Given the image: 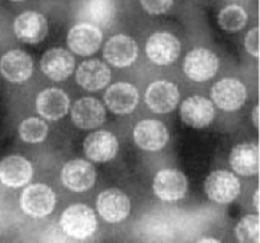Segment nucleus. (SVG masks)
<instances>
[{"instance_id":"f257e3e1","label":"nucleus","mask_w":260,"mask_h":243,"mask_svg":"<svg viewBox=\"0 0 260 243\" xmlns=\"http://www.w3.org/2000/svg\"><path fill=\"white\" fill-rule=\"evenodd\" d=\"M60 226L68 236L76 239H85L95 233L97 219L90 207L76 204L63 211L60 217Z\"/></svg>"},{"instance_id":"f03ea898","label":"nucleus","mask_w":260,"mask_h":243,"mask_svg":"<svg viewBox=\"0 0 260 243\" xmlns=\"http://www.w3.org/2000/svg\"><path fill=\"white\" fill-rule=\"evenodd\" d=\"M55 202V194L50 187L34 184L24 189L20 198V206L26 215L42 218L53 211Z\"/></svg>"},{"instance_id":"7ed1b4c3","label":"nucleus","mask_w":260,"mask_h":243,"mask_svg":"<svg viewBox=\"0 0 260 243\" xmlns=\"http://www.w3.org/2000/svg\"><path fill=\"white\" fill-rule=\"evenodd\" d=\"M205 192L215 203L229 204L240 194L241 183L233 173L226 170H216L207 176Z\"/></svg>"},{"instance_id":"20e7f679","label":"nucleus","mask_w":260,"mask_h":243,"mask_svg":"<svg viewBox=\"0 0 260 243\" xmlns=\"http://www.w3.org/2000/svg\"><path fill=\"white\" fill-rule=\"evenodd\" d=\"M218 69V57L205 48H194L184 59L183 71L193 82H206L215 75Z\"/></svg>"},{"instance_id":"39448f33","label":"nucleus","mask_w":260,"mask_h":243,"mask_svg":"<svg viewBox=\"0 0 260 243\" xmlns=\"http://www.w3.org/2000/svg\"><path fill=\"white\" fill-rule=\"evenodd\" d=\"M181 51L179 40L167 32H158L151 36L146 44L148 59L159 66L175 62Z\"/></svg>"},{"instance_id":"423d86ee","label":"nucleus","mask_w":260,"mask_h":243,"mask_svg":"<svg viewBox=\"0 0 260 243\" xmlns=\"http://www.w3.org/2000/svg\"><path fill=\"white\" fill-rule=\"evenodd\" d=\"M211 98L223 111L233 112L244 105L247 90L245 85L236 78H223L212 87Z\"/></svg>"},{"instance_id":"0eeeda50","label":"nucleus","mask_w":260,"mask_h":243,"mask_svg":"<svg viewBox=\"0 0 260 243\" xmlns=\"http://www.w3.org/2000/svg\"><path fill=\"white\" fill-rule=\"evenodd\" d=\"M155 195L165 202H177L185 196L187 180L177 169H162L158 171L153 181Z\"/></svg>"},{"instance_id":"6e6552de","label":"nucleus","mask_w":260,"mask_h":243,"mask_svg":"<svg viewBox=\"0 0 260 243\" xmlns=\"http://www.w3.org/2000/svg\"><path fill=\"white\" fill-rule=\"evenodd\" d=\"M97 210L105 222L118 224L129 215L130 201L128 196L119 189H106L98 196Z\"/></svg>"},{"instance_id":"1a4fd4ad","label":"nucleus","mask_w":260,"mask_h":243,"mask_svg":"<svg viewBox=\"0 0 260 243\" xmlns=\"http://www.w3.org/2000/svg\"><path fill=\"white\" fill-rule=\"evenodd\" d=\"M179 90L175 84L158 80L151 84L145 94L146 103L151 111L158 114L172 112L179 101Z\"/></svg>"},{"instance_id":"9d476101","label":"nucleus","mask_w":260,"mask_h":243,"mask_svg":"<svg viewBox=\"0 0 260 243\" xmlns=\"http://www.w3.org/2000/svg\"><path fill=\"white\" fill-rule=\"evenodd\" d=\"M102 32L92 23H78L68 34V45L78 56L89 57L97 52L101 46Z\"/></svg>"},{"instance_id":"9b49d317","label":"nucleus","mask_w":260,"mask_h":243,"mask_svg":"<svg viewBox=\"0 0 260 243\" xmlns=\"http://www.w3.org/2000/svg\"><path fill=\"white\" fill-rule=\"evenodd\" d=\"M139 55L137 42L125 35L112 37L103 49L104 59L117 68H125L133 65Z\"/></svg>"},{"instance_id":"f8f14e48","label":"nucleus","mask_w":260,"mask_h":243,"mask_svg":"<svg viewBox=\"0 0 260 243\" xmlns=\"http://www.w3.org/2000/svg\"><path fill=\"white\" fill-rule=\"evenodd\" d=\"M61 181L68 189L74 192H83L94 186L96 170L88 161L72 160L64 164L61 170Z\"/></svg>"},{"instance_id":"ddd939ff","label":"nucleus","mask_w":260,"mask_h":243,"mask_svg":"<svg viewBox=\"0 0 260 243\" xmlns=\"http://www.w3.org/2000/svg\"><path fill=\"white\" fill-rule=\"evenodd\" d=\"M14 31L18 39L27 44H38L48 34V22L42 14L27 11L20 14L14 22Z\"/></svg>"},{"instance_id":"4468645a","label":"nucleus","mask_w":260,"mask_h":243,"mask_svg":"<svg viewBox=\"0 0 260 243\" xmlns=\"http://www.w3.org/2000/svg\"><path fill=\"white\" fill-rule=\"evenodd\" d=\"M75 60L63 48H51L41 60V70L48 78L54 82L67 79L74 71Z\"/></svg>"},{"instance_id":"2eb2a0df","label":"nucleus","mask_w":260,"mask_h":243,"mask_svg":"<svg viewBox=\"0 0 260 243\" xmlns=\"http://www.w3.org/2000/svg\"><path fill=\"white\" fill-rule=\"evenodd\" d=\"M34 62L31 57L20 49L7 52L0 60V72L3 76L15 84L26 82L32 74Z\"/></svg>"},{"instance_id":"dca6fc26","label":"nucleus","mask_w":260,"mask_h":243,"mask_svg":"<svg viewBox=\"0 0 260 243\" xmlns=\"http://www.w3.org/2000/svg\"><path fill=\"white\" fill-rule=\"evenodd\" d=\"M71 117L74 125L81 129H91L102 125L106 113L102 103L93 97L78 99L72 106Z\"/></svg>"},{"instance_id":"f3484780","label":"nucleus","mask_w":260,"mask_h":243,"mask_svg":"<svg viewBox=\"0 0 260 243\" xmlns=\"http://www.w3.org/2000/svg\"><path fill=\"white\" fill-rule=\"evenodd\" d=\"M136 144L148 151H156L166 146L169 141V131L162 122L157 120H143L134 130Z\"/></svg>"},{"instance_id":"a211bd4d","label":"nucleus","mask_w":260,"mask_h":243,"mask_svg":"<svg viewBox=\"0 0 260 243\" xmlns=\"http://www.w3.org/2000/svg\"><path fill=\"white\" fill-rule=\"evenodd\" d=\"M119 143L110 131L98 130L85 138L83 149L86 157L94 162L103 163L111 161L118 152Z\"/></svg>"},{"instance_id":"6ab92c4d","label":"nucleus","mask_w":260,"mask_h":243,"mask_svg":"<svg viewBox=\"0 0 260 243\" xmlns=\"http://www.w3.org/2000/svg\"><path fill=\"white\" fill-rule=\"evenodd\" d=\"M70 100L68 95L57 88L43 90L37 97L36 107L40 116L47 120L61 119L68 113Z\"/></svg>"},{"instance_id":"aec40b11","label":"nucleus","mask_w":260,"mask_h":243,"mask_svg":"<svg viewBox=\"0 0 260 243\" xmlns=\"http://www.w3.org/2000/svg\"><path fill=\"white\" fill-rule=\"evenodd\" d=\"M32 175V165L23 157L10 156L0 162V182L7 187H23L29 183Z\"/></svg>"},{"instance_id":"412c9836","label":"nucleus","mask_w":260,"mask_h":243,"mask_svg":"<svg viewBox=\"0 0 260 243\" xmlns=\"http://www.w3.org/2000/svg\"><path fill=\"white\" fill-rule=\"evenodd\" d=\"M104 101L113 113L129 114L138 105L139 92L132 84L117 83L108 88L104 95Z\"/></svg>"},{"instance_id":"4be33fe9","label":"nucleus","mask_w":260,"mask_h":243,"mask_svg":"<svg viewBox=\"0 0 260 243\" xmlns=\"http://www.w3.org/2000/svg\"><path fill=\"white\" fill-rule=\"evenodd\" d=\"M180 115L187 125L193 128H204L213 120V104L205 97L191 96L182 102Z\"/></svg>"},{"instance_id":"5701e85b","label":"nucleus","mask_w":260,"mask_h":243,"mask_svg":"<svg viewBox=\"0 0 260 243\" xmlns=\"http://www.w3.org/2000/svg\"><path fill=\"white\" fill-rule=\"evenodd\" d=\"M76 82L85 90L98 91L111 82V70L99 60L85 61L76 70Z\"/></svg>"},{"instance_id":"b1692460","label":"nucleus","mask_w":260,"mask_h":243,"mask_svg":"<svg viewBox=\"0 0 260 243\" xmlns=\"http://www.w3.org/2000/svg\"><path fill=\"white\" fill-rule=\"evenodd\" d=\"M229 162L235 172L244 176L259 172V146L255 143L238 144L232 148Z\"/></svg>"},{"instance_id":"393cba45","label":"nucleus","mask_w":260,"mask_h":243,"mask_svg":"<svg viewBox=\"0 0 260 243\" xmlns=\"http://www.w3.org/2000/svg\"><path fill=\"white\" fill-rule=\"evenodd\" d=\"M83 15L94 25L107 26L115 16L114 0H85Z\"/></svg>"},{"instance_id":"a878e982","label":"nucleus","mask_w":260,"mask_h":243,"mask_svg":"<svg viewBox=\"0 0 260 243\" xmlns=\"http://www.w3.org/2000/svg\"><path fill=\"white\" fill-rule=\"evenodd\" d=\"M248 22V14L243 7L228 6L218 15L220 28L227 32H237L243 30Z\"/></svg>"},{"instance_id":"bb28decb","label":"nucleus","mask_w":260,"mask_h":243,"mask_svg":"<svg viewBox=\"0 0 260 243\" xmlns=\"http://www.w3.org/2000/svg\"><path fill=\"white\" fill-rule=\"evenodd\" d=\"M19 135L24 142L40 143L44 141L48 135V125L44 120L30 117L21 122Z\"/></svg>"},{"instance_id":"cd10ccee","label":"nucleus","mask_w":260,"mask_h":243,"mask_svg":"<svg viewBox=\"0 0 260 243\" xmlns=\"http://www.w3.org/2000/svg\"><path fill=\"white\" fill-rule=\"evenodd\" d=\"M235 235L241 242H259V216L247 215L235 228Z\"/></svg>"},{"instance_id":"c85d7f7f","label":"nucleus","mask_w":260,"mask_h":243,"mask_svg":"<svg viewBox=\"0 0 260 243\" xmlns=\"http://www.w3.org/2000/svg\"><path fill=\"white\" fill-rule=\"evenodd\" d=\"M143 9L151 15L167 13L174 4V0H140Z\"/></svg>"},{"instance_id":"c756f323","label":"nucleus","mask_w":260,"mask_h":243,"mask_svg":"<svg viewBox=\"0 0 260 243\" xmlns=\"http://www.w3.org/2000/svg\"><path fill=\"white\" fill-rule=\"evenodd\" d=\"M246 50L254 58H259V28L251 30L245 38Z\"/></svg>"},{"instance_id":"7c9ffc66","label":"nucleus","mask_w":260,"mask_h":243,"mask_svg":"<svg viewBox=\"0 0 260 243\" xmlns=\"http://www.w3.org/2000/svg\"><path fill=\"white\" fill-rule=\"evenodd\" d=\"M252 121L256 128H259V104L255 105L252 111Z\"/></svg>"},{"instance_id":"2f4dec72","label":"nucleus","mask_w":260,"mask_h":243,"mask_svg":"<svg viewBox=\"0 0 260 243\" xmlns=\"http://www.w3.org/2000/svg\"><path fill=\"white\" fill-rule=\"evenodd\" d=\"M253 205L257 211H259V189H256L253 196Z\"/></svg>"},{"instance_id":"473e14b6","label":"nucleus","mask_w":260,"mask_h":243,"mask_svg":"<svg viewBox=\"0 0 260 243\" xmlns=\"http://www.w3.org/2000/svg\"><path fill=\"white\" fill-rule=\"evenodd\" d=\"M199 242H220V241L216 239H211V238H203V239H200Z\"/></svg>"},{"instance_id":"72a5a7b5","label":"nucleus","mask_w":260,"mask_h":243,"mask_svg":"<svg viewBox=\"0 0 260 243\" xmlns=\"http://www.w3.org/2000/svg\"><path fill=\"white\" fill-rule=\"evenodd\" d=\"M12 2H24V0H12Z\"/></svg>"}]
</instances>
